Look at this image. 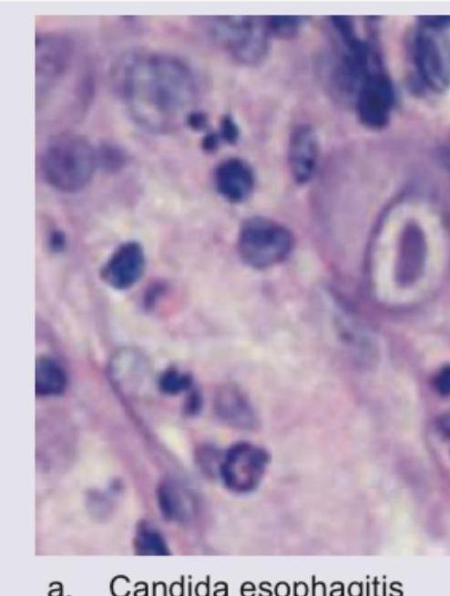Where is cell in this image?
Returning <instances> with one entry per match:
<instances>
[{
    "mask_svg": "<svg viewBox=\"0 0 450 596\" xmlns=\"http://www.w3.org/2000/svg\"><path fill=\"white\" fill-rule=\"evenodd\" d=\"M118 88L134 121L157 133L173 128L197 95L191 68L179 57L159 53L131 57Z\"/></svg>",
    "mask_w": 450,
    "mask_h": 596,
    "instance_id": "cell-1",
    "label": "cell"
},
{
    "mask_svg": "<svg viewBox=\"0 0 450 596\" xmlns=\"http://www.w3.org/2000/svg\"><path fill=\"white\" fill-rule=\"evenodd\" d=\"M97 167V151L85 138L64 134L53 139L41 159L46 182L64 193L83 190Z\"/></svg>",
    "mask_w": 450,
    "mask_h": 596,
    "instance_id": "cell-2",
    "label": "cell"
},
{
    "mask_svg": "<svg viewBox=\"0 0 450 596\" xmlns=\"http://www.w3.org/2000/svg\"><path fill=\"white\" fill-rule=\"evenodd\" d=\"M204 24L212 41L240 64L257 65L269 52L271 35L264 17L209 16Z\"/></svg>",
    "mask_w": 450,
    "mask_h": 596,
    "instance_id": "cell-3",
    "label": "cell"
},
{
    "mask_svg": "<svg viewBox=\"0 0 450 596\" xmlns=\"http://www.w3.org/2000/svg\"><path fill=\"white\" fill-rule=\"evenodd\" d=\"M292 245V235L285 227L259 217L247 220L238 238L242 260L257 269L280 263L290 254Z\"/></svg>",
    "mask_w": 450,
    "mask_h": 596,
    "instance_id": "cell-4",
    "label": "cell"
},
{
    "mask_svg": "<svg viewBox=\"0 0 450 596\" xmlns=\"http://www.w3.org/2000/svg\"><path fill=\"white\" fill-rule=\"evenodd\" d=\"M269 455L261 447L240 442L231 446L224 454L219 471L225 487L237 494H246L256 489L261 482Z\"/></svg>",
    "mask_w": 450,
    "mask_h": 596,
    "instance_id": "cell-5",
    "label": "cell"
},
{
    "mask_svg": "<svg viewBox=\"0 0 450 596\" xmlns=\"http://www.w3.org/2000/svg\"><path fill=\"white\" fill-rule=\"evenodd\" d=\"M73 55L70 40L63 36L43 34L36 37V98L57 82L69 67Z\"/></svg>",
    "mask_w": 450,
    "mask_h": 596,
    "instance_id": "cell-6",
    "label": "cell"
},
{
    "mask_svg": "<svg viewBox=\"0 0 450 596\" xmlns=\"http://www.w3.org/2000/svg\"><path fill=\"white\" fill-rule=\"evenodd\" d=\"M394 93L389 79L372 71L362 82L356 93V108L363 124L371 128H381L389 119Z\"/></svg>",
    "mask_w": 450,
    "mask_h": 596,
    "instance_id": "cell-7",
    "label": "cell"
},
{
    "mask_svg": "<svg viewBox=\"0 0 450 596\" xmlns=\"http://www.w3.org/2000/svg\"><path fill=\"white\" fill-rule=\"evenodd\" d=\"M143 247L135 241L118 246L102 269V278L114 289L125 290L133 286L145 269Z\"/></svg>",
    "mask_w": 450,
    "mask_h": 596,
    "instance_id": "cell-8",
    "label": "cell"
},
{
    "mask_svg": "<svg viewBox=\"0 0 450 596\" xmlns=\"http://www.w3.org/2000/svg\"><path fill=\"white\" fill-rule=\"evenodd\" d=\"M319 157L316 133L309 125L296 127L290 138L288 148L289 168L294 180L308 182L315 173Z\"/></svg>",
    "mask_w": 450,
    "mask_h": 596,
    "instance_id": "cell-9",
    "label": "cell"
},
{
    "mask_svg": "<svg viewBox=\"0 0 450 596\" xmlns=\"http://www.w3.org/2000/svg\"><path fill=\"white\" fill-rule=\"evenodd\" d=\"M218 192L230 202L246 200L254 187V174L248 163L237 158L228 159L215 170Z\"/></svg>",
    "mask_w": 450,
    "mask_h": 596,
    "instance_id": "cell-10",
    "label": "cell"
},
{
    "mask_svg": "<svg viewBox=\"0 0 450 596\" xmlns=\"http://www.w3.org/2000/svg\"><path fill=\"white\" fill-rule=\"evenodd\" d=\"M414 58L423 80L435 90H443L448 82L444 56L436 42L420 34L414 42Z\"/></svg>",
    "mask_w": 450,
    "mask_h": 596,
    "instance_id": "cell-11",
    "label": "cell"
},
{
    "mask_svg": "<svg viewBox=\"0 0 450 596\" xmlns=\"http://www.w3.org/2000/svg\"><path fill=\"white\" fill-rule=\"evenodd\" d=\"M215 408L219 417L232 427L251 429L257 425L256 414L249 400L233 385L220 388L216 396Z\"/></svg>",
    "mask_w": 450,
    "mask_h": 596,
    "instance_id": "cell-12",
    "label": "cell"
},
{
    "mask_svg": "<svg viewBox=\"0 0 450 596\" xmlns=\"http://www.w3.org/2000/svg\"><path fill=\"white\" fill-rule=\"evenodd\" d=\"M66 385V375L55 360L42 356L36 362L35 389L37 395L53 396L61 394Z\"/></svg>",
    "mask_w": 450,
    "mask_h": 596,
    "instance_id": "cell-13",
    "label": "cell"
},
{
    "mask_svg": "<svg viewBox=\"0 0 450 596\" xmlns=\"http://www.w3.org/2000/svg\"><path fill=\"white\" fill-rule=\"evenodd\" d=\"M406 244L400 255L397 275L403 283L414 282L421 272L423 265V246L419 233L406 234Z\"/></svg>",
    "mask_w": 450,
    "mask_h": 596,
    "instance_id": "cell-14",
    "label": "cell"
},
{
    "mask_svg": "<svg viewBox=\"0 0 450 596\" xmlns=\"http://www.w3.org/2000/svg\"><path fill=\"white\" fill-rule=\"evenodd\" d=\"M270 35L278 37H292L304 26L306 19L303 16H268L264 17Z\"/></svg>",
    "mask_w": 450,
    "mask_h": 596,
    "instance_id": "cell-15",
    "label": "cell"
},
{
    "mask_svg": "<svg viewBox=\"0 0 450 596\" xmlns=\"http://www.w3.org/2000/svg\"><path fill=\"white\" fill-rule=\"evenodd\" d=\"M97 167L107 171H117L124 167L127 156L124 150L114 144H104L96 149Z\"/></svg>",
    "mask_w": 450,
    "mask_h": 596,
    "instance_id": "cell-16",
    "label": "cell"
},
{
    "mask_svg": "<svg viewBox=\"0 0 450 596\" xmlns=\"http://www.w3.org/2000/svg\"><path fill=\"white\" fill-rule=\"evenodd\" d=\"M137 547L143 554H169L167 544L163 538L159 533L150 529H143L138 532L137 536Z\"/></svg>",
    "mask_w": 450,
    "mask_h": 596,
    "instance_id": "cell-17",
    "label": "cell"
},
{
    "mask_svg": "<svg viewBox=\"0 0 450 596\" xmlns=\"http://www.w3.org/2000/svg\"><path fill=\"white\" fill-rule=\"evenodd\" d=\"M190 377L176 370L165 372L159 379L160 389L169 395L179 394L190 386Z\"/></svg>",
    "mask_w": 450,
    "mask_h": 596,
    "instance_id": "cell-18",
    "label": "cell"
},
{
    "mask_svg": "<svg viewBox=\"0 0 450 596\" xmlns=\"http://www.w3.org/2000/svg\"><path fill=\"white\" fill-rule=\"evenodd\" d=\"M159 503L161 511L169 518H178L182 510L181 499L169 487H163L159 491Z\"/></svg>",
    "mask_w": 450,
    "mask_h": 596,
    "instance_id": "cell-19",
    "label": "cell"
},
{
    "mask_svg": "<svg viewBox=\"0 0 450 596\" xmlns=\"http://www.w3.org/2000/svg\"><path fill=\"white\" fill-rule=\"evenodd\" d=\"M435 387L443 396H450V365L443 366L435 377Z\"/></svg>",
    "mask_w": 450,
    "mask_h": 596,
    "instance_id": "cell-20",
    "label": "cell"
},
{
    "mask_svg": "<svg viewBox=\"0 0 450 596\" xmlns=\"http://www.w3.org/2000/svg\"><path fill=\"white\" fill-rule=\"evenodd\" d=\"M220 135L227 141H233L238 135V128L230 117H225L220 124Z\"/></svg>",
    "mask_w": 450,
    "mask_h": 596,
    "instance_id": "cell-21",
    "label": "cell"
},
{
    "mask_svg": "<svg viewBox=\"0 0 450 596\" xmlns=\"http://www.w3.org/2000/svg\"><path fill=\"white\" fill-rule=\"evenodd\" d=\"M437 428L440 434L450 440V409L444 412L437 418Z\"/></svg>",
    "mask_w": 450,
    "mask_h": 596,
    "instance_id": "cell-22",
    "label": "cell"
},
{
    "mask_svg": "<svg viewBox=\"0 0 450 596\" xmlns=\"http://www.w3.org/2000/svg\"><path fill=\"white\" fill-rule=\"evenodd\" d=\"M187 119L190 127L195 129L204 128L207 125L206 116L199 112L189 113L187 115Z\"/></svg>",
    "mask_w": 450,
    "mask_h": 596,
    "instance_id": "cell-23",
    "label": "cell"
},
{
    "mask_svg": "<svg viewBox=\"0 0 450 596\" xmlns=\"http://www.w3.org/2000/svg\"><path fill=\"white\" fill-rule=\"evenodd\" d=\"M423 22L429 26H445L450 25V16H424Z\"/></svg>",
    "mask_w": 450,
    "mask_h": 596,
    "instance_id": "cell-24",
    "label": "cell"
},
{
    "mask_svg": "<svg viewBox=\"0 0 450 596\" xmlns=\"http://www.w3.org/2000/svg\"><path fill=\"white\" fill-rule=\"evenodd\" d=\"M448 79L450 77V46L447 48L446 62L445 61Z\"/></svg>",
    "mask_w": 450,
    "mask_h": 596,
    "instance_id": "cell-25",
    "label": "cell"
}]
</instances>
